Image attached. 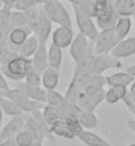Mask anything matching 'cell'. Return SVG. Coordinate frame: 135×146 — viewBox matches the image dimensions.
<instances>
[{
	"instance_id": "cell-46",
	"label": "cell",
	"mask_w": 135,
	"mask_h": 146,
	"mask_svg": "<svg viewBox=\"0 0 135 146\" xmlns=\"http://www.w3.org/2000/svg\"><path fill=\"white\" fill-rule=\"evenodd\" d=\"M89 1H94V0H76V3L72 4V5H80L82 3H89Z\"/></svg>"
},
{
	"instance_id": "cell-23",
	"label": "cell",
	"mask_w": 135,
	"mask_h": 146,
	"mask_svg": "<svg viewBox=\"0 0 135 146\" xmlns=\"http://www.w3.org/2000/svg\"><path fill=\"white\" fill-rule=\"evenodd\" d=\"M39 38L36 37L35 35H29L28 38L24 41V44L20 46V50H19V54L23 56V57H27V58H32V56L35 54V52L39 48Z\"/></svg>"
},
{
	"instance_id": "cell-45",
	"label": "cell",
	"mask_w": 135,
	"mask_h": 146,
	"mask_svg": "<svg viewBox=\"0 0 135 146\" xmlns=\"http://www.w3.org/2000/svg\"><path fill=\"white\" fill-rule=\"evenodd\" d=\"M29 146H43V139H33V142Z\"/></svg>"
},
{
	"instance_id": "cell-52",
	"label": "cell",
	"mask_w": 135,
	"mask_h": 146,
	"mask_svg": "<svg viewBox=\"0 0 135 146\" xmlns=\"http://www.w3.org/2000/svg\"><path fill=\"white\" fill-rule=\"evenodd\" d=\"M4 33H8V32H3V31H0V36L4 35Z\"/></svg>"
},
{
	"instance_id": "cell-54",
	"label": "cell",
	"mask_w": 135,
	"mask_h": 146,
	"mask_svg": "<svg viewBox=\"0 0 135 146\" xmlns=\"http://www.w3.org/2000/svg\"><path fill=\"white\" fill-rule=\"evenodd\" d=\"M132 19H134V24H135V12H134V15H132Z\"/></svg>"
},
{
	"instance_id": "cell-49",
	"label": "cell",
	"mask_w": 135,
	"mask_h": 146,
	"mask_svg": "<svg viewBox=\"0 0 135 146\" xmlns=\"http://www.w3.org/2000/svg\"><path fill=\"white\" fill-rule=\"evenodd\" d=\"M115 1H117V0H109V3H110V4H115Z\"/></svg>"
},
{
	"instance_id": "cell-51",
	"label": "cell",
	"mask_w": 135,
	"mask_h": 146,
	"mask_svg": "<svg viewBox=\"0 0 135 146\" xmlns=\"http://www.w3.org/2000/svg\"><path fill=\"white\" fill-rule=\"evenodd\" d=\"M3 8V0H0V9Z\"/></svg>"
},
{
	"instance_id": "cell-7",
	"label": "cell",
	"mask_w": 135,
	"mask_h": 146,
	"mask_svg": "<svg viewBox=\"0 0 135 146\" xmlns=\"http://www.w3.org/2000/svg\"><path fill=\"white\" fill-rule=\"evenodd\" d=\"M119 41L121 40L117 35L115 28L102 29L94 41V52H95V54L111 53L113 49L118 45Z\"/></svg>"
},
{
	"instance_id": "cell-15",
	"label": "cell",
	"mask_w": 135,
	"mask_h": 146,
	"mask_svg": "<svg viewBox=\"0 0 135 146\" xmlns=\"http://www.w3.org/2000/svg\"><path fill=\"white\" fill-rule=\"evenodd\" d=\"M32 33L31 29L27 28H15L8 32V48L19 52L20 46L24 44V41L28 38V36Z\"/></svg>"
},
{
	"instance_id": "cell-53",
	"label": "cell",
	"mask_w": 135,
	"mask_h": 146,
	"mask_svg": "<svg viewBox=\"0 0 135 146\" xmlns=\"http://www.w3.org/2000/svg\"><path fill=\"white\" fill-rule=\"evenodd\" d=\"M132 97V102H134V105H135V96H131Z\"/></svg>"
},
{
	"instance_id": "cell-50",
	"label": "cell",
	"mask_w": 135,
	"mask_h": 146,
	"mask_svg": "<svg viewBox=\"0 0 135 146\" xmlns=\"http://www.w3.org/2000/svg\"><path fill=\"white\" fill-rule=\"evenodd\" d=\"M66 1H69L70 4H74V3H76V0H66Z\"/></svg>"
},
{
	"instance_id": "cell-20",
	"label": "cell",
	"mask_w": 135,
	"mask_h": 146,
	"mask_svg": "<svg viewBox=\"0 0 135 146\" xmlns=\"http://www.w3.org/2000/svg\"><path fill=\"white\" fill-rule=\"evenodd\" d=\"M134 81V77L128 72H117L106 77V85L109 86H115V85H122V86H130Z\"/></svg>"
},
{
	"instance_id": "cell-29",
	"label": "cell",
	"mask_w": 135,
	"mask_h": 146,
	"mask_svg": "<svg viewBox=\"0 0 135 146\" xmlns=\"http://www.w3.org/2000/svg\"><path fill=\"white\" fill-rule=\"evenodd\" d=\"M65 101L66 97L62 96L61 93L56 92V89L54 90H46V104L48 105H52V106L58 109L65 104Z\"/></svg>"
},
{
	"instance_id": "cell-19",
	"label": "cell",
	"mask_w": 135,
	"mask_h": 146,
	"mask_svg": "<svg viewBox=\"0 0 135 146\" xmlns=\"http://www.w3.org/2000/svg\"><path fill=\"white\" fill-rule=\"evenodd\" d=\"M77 138L82 143H85L86 146H113L106 139H103L102 137H99L98 134H95V133H93L90 130H82L77 135Z\"/></svg>"
},
{
	"instance_id": "cell-14",
	"label": "cell",
	"mask_w": 135,
	"mask_h": 146,
	"mask_svg": "<svg viewBox=\"0 0 135 146\" xmlns=\"http://www.w3.org/2000/svg\"><path fill=\"white\" fill-rule=\"evenodd\" d=\"M16 86L19 89H21L31 100H35V101H39V102H43V104H46V89L43 88L41 85H40V86L29 85L23 80V81H19V82L16 84Z\"/></svg>"
},
{
	"instance_id": "cell-27",
	"label": "cell",
	"mask_w": 135,
	"mask_h": 146,
	"mask_svg": "<svg viewBox=\"0 0 135 146\" xmlns=\"http://www.w3.org/2000/svg\"><path fill=\"white\" fill-rule=\"evenodd\" d=\"M131 25H132V20L131 17H128V16H123V17H119L118 21L115 24V32L119 40H124V38L128 36L130 31H131Z\"/></svg>"
},
{
	"instance_id": "cell-18",
	"label": "cell",
	"mask_w": 135,
	"mask_h": 146,
	"mask_svg": "<svg viewBox=\"0 0 135 146\" xmlns=\"http://www.w3.org/2000/svg\"><path fill=\"white\" fill-rule=\"evenodd\" d=\"M60 81V70L48 66L41 74V86L46 90H54Z\"/></svg>"
},
{
	"instance_id": "cell-3",
	"label": "cell",
	"mask_w": 135,
	"mask_h": 146,
	"mask_svg": "<svg viewBox=\"0 0 135 146\" xmlns=\"http://www.w3.org/2000/svg\"><path fill=\"white\" fill-rule=\"evenodd\" d=\"M105 93L106 90L103 86H94V85H88L81 96L77 101V105L81 110H90L94 111L98 105L105 100Z\"/></svg>"
},
{
	"instance_id": "cell-35",
	"label": "cell",
	"mask_w": 135,
	"mask_h": 146,
	"mask_svg": "<svg viewBox=\"0 0 135 146\" xmlns=\"http://www.w3.org/2000/svg\"><path fill=\"white\" fill-rule=\"evenodd\" d=\"M19 56V52L11 49V48H5L0 54V65H7L9 62Z\"/></svg>"
},
{
	"instance_id": "cell-36",
	"label": "cell",
	"mask_w": 135,
	"mask_h": 146,
	"mask_svg": "<svg viewBox=\"0 0 135 146\" xmlns=\"http://www.w3.org/2000/svg\"><path fill=\"white\" fill-rule=\"evenodd\" d=\"M40 0H17L15 4V9L17 11H25L33 5H39Z\"/></svg>"
},
{
	"instance_id": "cell-1",
	"label": "cell",
	"mask_w": 135,
	"mask_h": 146,
	"mask_svg": "<svg viewBox=\"0 0 135 146\" xmlns=\"http://www.w3.org/2000/svg\"><path fill=\"white\" fill-rule=\"evenodd\" d=\"M69 52L76 65H86L90 61V58L95 54L94 41H90L86 36L78 33L74 36L73 41L70 44Z\"/></svg>"
},
{
	"instance_id": "cell-32",
	"label": "cell",
	"mask_w": 135,
	"mask_h": 146,
	"mask_svg": "<svg viewBox=\"0 0 135 146\" xmlns=\"http://www.w3.org/2000/svg\"><path fill=\"white\" fill-rule=\"evenodd\" d=\"M12 9L1 8L0 9V31L9 32V21H11Z\"/></svg>"
},
{
	"instance_id": "cell-56",
	"label": "cell",
	"mask_w": 135,
	"mask_h": 146,
	"mask_svg": "<svg viewBox=\"0 0 135 146\" xmlns=\"http://www.w3.org/2000/svg\"><path fill=\"white\" fill-rule=\"evenodd\" d=\"M128 146H135V143H131V145H128Z\"/></svg>"
},
{
	"instance_id": "cell-44",
	"label": "cell",
	"mask_w": 135,
	"mask_h": 146,
	"mask_svg": "<svg viewBox=\"0 0 135 146\" xmlns=\"http://www.w3.org/2000/svg\"><path fill=\"white\" fill-rule=\"evenodd\" d=\"M128 93L131 94V96H135V80L131 82V85H130V90H128Z\"/></svg>"
},
{
	"instance_id": "cell-21",
	"label": "cell",
	"mask_w": 135,
	"mask_h": 146,
	"mask_svg": "<svg viewBox=\"0 0 135 146\" xmlns=\"http://www.w3.org/2000/svg\"><path fill=\"white\" fill-rule=\"evenodd\" d=\"M62 58H64V53H62V48L57 46L56 44H50L48 46V61H49V66L54 68L57 70H61V64Z\"/></svg>"
},
{
	"instance_id": "cell-33",
	"label": "cell",
	"mask_w": 135,
	"mask_h": 146,
	"mask_svg": "<svg viewBox=\"0 0 135 146\" xmlns=\"http://www.w3.org/2000/svg\"><path fill=\"white\" fill-rule=\"evenodd\" d=\"M33 139H35L33 135H32L28 130H25V129H23V130L15 137V141L19 146H29L32 142H33Z\"/></svg>"
},
{
	"instance_id": "cell-34",
	"label": "cell",
	"mask_w": 135,
	"mask_h": 146,
	"mask_svg": "<svg viewBox=\"0 0 135 146\" xmlns=\"http://www.w3.org/2000/svg\"><path fill=\"white\" fill-rule=\"evenodd\" d=\"M95 1V0H94ZM94 1H89V3H82L80 5H77L80 9H81L85 15H88L89 17L92 19H95L97 15H98V11H97V7H95V3Z\"/></svg>"
},
{
	"instance_id": "cell-17",
	"label": "cell",
	"mask_w": 135,
	"mask_h": 146,
	"mask_svg": "<svg viewBox=\"0 0 135 146\" xmlns=\"http://www.w3.org/2000/svg\"><path fill=\"white\" fill-rule=\"evenodd\" d=\"M32 65L43 74L44 70L49 66V61H48V46L44 42H40L39 48L35 52V54L32 56Z\"/></svg>"
},
{
	"instance_id": "cell-2",
	"label": "cell",
	"mask_w": 135,
	"mask_h": 146,
	"mask_svg": "<svg viewBox=\"0 0 135 146\" xmlns=\"http://www.w3.org/2000/svg\"><path fill=\"white\" fill-rule=\"evenodd\" d=\"M50 130L54 137H62L66 139L77 138V135L84 130L81 123L77 117H66V118H60L54 123H52Z\"/></svg>"
},
{
	"instance_id": "cell-25",
	"label": "cell",
	"mask_w": 135,
	"mask_h": 146,
	"mask_svg": "<svg viewBox=\"0 0 135 146\" xmlns=\"http://www.w3.org/2000/svg\"><path fill=\"white\" fill-rule=\"evenodd\" d=\"M15 28H27L31 29V25L28 24V20L24 15V11H17V9H12L11 13V21H9V31L15 29Z\"/></svg>"
},
{
	"instance_id": "cell-42",
	"label": "cell",
	"mask_w": 135,
	"mask_h": 146,
	"mask_svg": "<svg viewBox=\"0 0 135 146\" xmlns=\"http://www.w3.org/2000/svg\"><path fill=\"white\" fill-rule=\"evenodd\" d=\"M126 72H128L132 77H135V65H130L126 68Z\"/></svg>"
},
{
	"instance_id": "cell-8",
	"label": "cell",
	"mask_w": 135,
	"mask_h": 146,
	"mask_svg": "<svg viewBox=\"0 0 135 146\" xmlns=\"http://www.w3.org/2000/svg\"><path fill=\"white\" fill-rule=\"evenodd\" d=\"M73 12H74L76 24H77L80 33L86 36L90 41H95V38H97V36H98L99 32H98V27L94 24L93 19L89 17L88 15H85L77 5H73Z\"/></svg>"
},
{
	"instance_id": "cell-47",
	"label": "cell",
	"mask_w": 135,
	"mask_h": 146,
	"mask_svg": "<svg viewBox=\"0 0 135 146\" xmlns=\"http://www.w3.org/2000/svg\"><path fill=\"white\" fill-rule=\"evenodd\" d=\"M3 110H1V106H0V129H1V121H3Z\"/></svg>"
},
{
	"instance_id": "cell-6",
	"label": "cell",
	"mask_w": 135,
	"mask_h": 146,
	"mask_svg": "<svg viewBox=\"0 0 135 146\" xmlns=\"http://www.w3.org/2000/svg\"><path fill=\"white\" fill-rule=\"evenodd\" d=\"M85 66L92 74H103V72H106L109 69L121 68L122 62H121L119 58L114 57L111 53L94 54Z\"/></svg>"
},
{
	"instance_id": "cell-55",
	"label": "cell",
	"mask_w": 135,
	"mask_h": 146,
	"mask_svg": "<svg viewBox=\"0 0 135 146\" xmlns=\"http://www.w3.org/2000/svg\"><path fill=\"white\" fill-rule=\"evenodd\" d=\"M1 94H3V90H1V89H0V96H1Z\"/></svg>"
},
{
	"instance_id": "cell-41",
	"label": "cell",
	"mask_w": 135,
	"mask_h": 146,
	"mask_svg": "<svg viewBox=\"0 0 135 146\" xmlns=\"http://www.w3.org/2000/svg\"><path fill=\"white\" fill-rule=\"evenodd\" d=\"M0 146H19L16 143L15 138H9V139H5L3 142H0Z\"/></svg>"
},
{
	"instance_id": "cell-9",
	"label": "cell",
	"mask_w": 135,
	"mask_h": 146,
	"mask_svg": "<svg viewBox=\"0 0 135 146\" xmlns=\"http://www.w3.org/2000/svg\"><path fill=\"white\" fill-rule=\"evenodd\" d=\"M25 118H27V113H23L20 115H15L0 129V142H3L5 139L15 138L20 131L24 129L25 125Z\"/></svg>"
},
{
	"instance_id": "cell-12",
	"label": "cell",
	"mask_w": 135,
	"mask_h": 146,
	"mask_svg": "<svg viewBox=\"0 0 135 146\" xmlns=\"http://www.w3.org/2000/svg\"><path fill=\"white\" fill-rule=\"evenodd\" d=\"M52 24L53 23L46 17V15L43 11L40 19L37 20V23H36L35 25H33V28H32V33L39 38V42L48 44V40H49L50 33H52Z\"/></svg>"
},
{
	"instance_id": "cell-40",
	"label": "cell",
	"mask_w": 135,
	"mask_h": 146,
	"mask_svg": "<svg viewBox=\"0 0 135 146\" xmlns=\"http://www.w3.org/2000/svg\"><path fill=\"white\" fill-rule=\"evenodd\" d=\"M17 0H3V8L7 9H15V4Z\"/></svg>"
},
{
	"instance_id": "cell-31",
	"label": "cell",
	"mask_w": 135,
	"mask_h": 146,
	"mask_svg": "<svg viewBox=\"0 0 135 146\" xmlns=\"http://www.w3.org/2000/svg\"><path fill=\"white\" fill-rule=\"evenodd\" d=\"M43 115H44V118H45V121L49 123L50 126H52V123H54L57 119L61 118L60 110H58L57 108H54V106L48 105V104H46L43 109Z\"/></svg>"
},
{
	"instance_id": "cell-48",
	"label": "cell",
	"mask_w": 135,
	"mask_h": 146,
	"mask_svg": "<svg viewBox=\"0 0 135 146\" xmlns=\"http://www.w3.org/2000/svg\"><path fill=\"white\" fill-rule=\"evenodd\" d=\"M52 0H40V4H45V3H49Z\"/></svg>"
},
{
	"instance_id": "cell-37",
	"label": "cell",
	"mask_w": 135,
	"mask_h": 146,
	"mask_svg": "<svg viewBox=\"0 0 135 146\" xmlns=\"http://www.w3.org/2000/svg\"><path fill=\"white\" fill-rule=\"evenodd\" d=\"M94 3H95V7H97V11H98V13H99L101 11L106 9V8L110 5L109 0H95Z\"/></svg>"
},
{
	"instance_id": "cell-24",
	"label": "cell",
	"mask_w": 135,
	"mask_h": 146,
	"mask_svg": "<svg viewBox=\"0 0 135 146\" xmlns=\"http://www.w3.org/2000/svg\"><path fill=\"white\" fill-rule=\"evenodd\" d=\"M114 7L119 17L123 16L131 17L135 12V0H117Z\"/></svg>"
},
{
	"instance_id": "cell-11",
	"label": "cell",
	"mask_w": 135,
	"mask_h": 146,
	"mask_svg": "<svg viewBox=\"0 0 135 146\" xmlns=\"http://www.w3.org/2000/svg\"><path fill=\"white\" fill-rule=\"evenodd\" d=\"M119 19V16L117 13L115 11V7L114 4H110L106 9L101 11L95 17V23H97V27L102 29H109V28H114L115 27L117 21Z\"/></svg>"
},
{
	"instance_id": "cell-43",
	"label": "cell",
	"mask_w": 135,
	"mask_h": 146,
	"mask_svg": "<svg viewBox=\"0 0 135 146\" xmlns=\"http://www.w3.org/2000/svg\"><path fill=\"white\" fill-rule=\"evenodd\" d=\"M127 126L131 129V131H134V133H135V118L128 121V122H127Z\"/></svg>"
},
{
	"instance_id": "cell-22",
	"label": "cell",
	"mask_w": 135,
	"mask_h": 146,
	"mask_svg": "<svg viewBox=\"0 0 135 146\" xmlns=\"http://www.w3.org/2000/svg\"><path fill=\"white\" fill-rule=\"evenodd\" d=\"M127 92V86H122V85L110 86L105 93V101L109 104H117V102L122 101V98Z\"/></svg>"
},
{
	"instance_id": "cell-26",
	"label": "cell",
	"mask_w": 135,
	"mask_h": 146,
	"mask_svg": "<svg viewBox=\"0 0 135 146\" xmlns=\"http://www.w3.org/2000/svg\"><path fill=\"white\" fill-rule=\"evenodd\" d=\"M77 118L84 129H94V127L98 126V117L95 115L94 111L81 110Z\"/></svg>"
},
{
	"instance_id": "cell-38",
	"label": "cell",
	"mask_w": 135,
	"mask_h": 146,
	"mask_svg": "<svg viewBox=\"0 0 135 146\" xmlns=\"http://www.w3.org/2000/svg\"><path fill=\"white\" fill-rule=\"evenodd\" d=\"M5 48H8V33L0 36V54Z\"/></svg>"
},
{
	"instance_id": "cell-30",
	"label": "cell",
	"mask_w": 135,
	"mask_h": 146,
	"mask_svg": "<svg viewBox=\"0 0 135 146\" xmlns=\"http://www.w3.org/2000/svg\"><path fill=\"white\" fill-rule=\"evenodd\" d=\"M24 81L29 85H36V86H40L41 85V73L36 69L35 66L29 65L25 73V77H24Z\"/></svg>"
},
{
	"instance_id": "cell-5",
	"label": "cell",
	"mask_w": 135,
	"mask_h": 146,
	"mask_svg": "<svg viewBox=\"0 0 135 146\" xmlns=\"http://www.w3.org/2000/svg\"><path fill=\"white\" fill-rule=\"evenodd\" d=\"M32 64L31 58L23 57V56H17L16 58H13L9 64L7 65H1L0 70L4 74V77L7 80L15 81V82H19V81H23L24 77H25V73H27L28 66Z\"/></svg>"
},
{
	"instance_id": "cell-28",
	"label": "cell",
	"mask_w": 135,
	"mask_h": 146,
	"mask_svg": "<svg viewBox=\"0 0 135 146\" xmlns=\"http://www.w3.org/2000/svg\"><path fill=\"white\" fill-rule=\"evenodd\" d=\"M0 106H1V110H3L4 114L9 115V117H15V115L23 114V110H21L13 101L7 98V97H4V96H0Z\"/></svg>"
},
{
	"instance_id": "cell-39",
	"label": "cell",
	"mask_w": 135,
	"mask_h": 146,
	"mask_svg": "<svg viewBox=\"0 0 135 146\" xmlns=\"http://www.w3.org/2000/svg\"><path fill=\"white\" fill-rule=\"evenodd\" d=\"M0 89L1 90H7V89H9V85H8V80L4 77V74L1 73V70H0Z\"/></svg>"
},
{
	"instance_id": "cell-16",
	"label": "cell",
	"mask_w": 135,
	"mask_h": 146,
	"mask_svg": "<svg viewBox=\"0 0 135 146\" xmlns=\"http://www.w3.org/2000/svg\"><path fill=\"white\" fill-rule=\"evenodd\" d=\"M111 54L117 58H126L135 54V37H126L118 42V45L113 49Z\"/></svg>"
},
{
	"instance_id": "cell-13",
	"label": "cell",
	"mask_w": 135,
	"mask_h": 146,
	"mask_svg": "<svg viewBox=\"0 0 135 146\" xmlns=\"http://www.w3.org/2000/svg\"><path fill=\"white\" fill-rule=\"evenodd\" d=\"M74 31L72 27H64V25H58L52 33V42L56 44L60 48H69L72 41L74 38Z\"/></svg>"
},
{
	"instance_id": "cell-10",
	"label": "cell",
	"mask_w": 135,
	"mask_h": 146,
	"mask_svg": "<svg viewBox=\"0 0 135 146\" xmlns=\"http://www.w3.org/2000/svg\"><path fill=\"white\" fill-rule=\"evenodd\" d=\"M1 96H4V97H7V98H9V100H12L20 109H21V110H23V113H27L28 114L29 110H31L32 100L23 92V90H21V89L17 88V86H15V88H9V89H7V90H4Z\"/></svg>"
},
{
	"instance_id": "cell-4",
	"label": "cell",
	"mask_w": 135,
	"mask_h": 146,
	"mask_svg": "<svg viewBox=\"0 0 135 146\" xmlns=\"http://www.w3.org/2000/svg\"><path fill=\"white\" fill-rule=\"evenodd\" d=\"M41 7L46 17L52 23L64 25V27H72V19H70L69 12L60 0H52L49 3L41 4Z\"/></svg>"
}]
</instances>
